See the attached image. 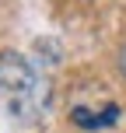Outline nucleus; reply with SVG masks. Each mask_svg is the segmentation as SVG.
I'll return each instance as SVG.
<instances>
[{"label": "nucleus", "instance_id": "f257e3e1", "mask_svg": "<svg viewBox=\"0 0 126 133\" xmlns=\"http://www.w3.org/2000/svg\"><path fill=\"white\" fill-rule=\"evenodd\" d=\"M0 102L21 123H39L46 116V109L53 105V91L35 60L14 49L0 53Z\"/></svg>", "mask_w": 126, "mask_h": 133}, {"label": "nucleus", "instance_id": "f03ea898", "mask_svg": "<svg viewBox=\"0 0 126 133\" xmlns=\"http://www.w3.org/2000/svg\"><path fill=\"white\" fill-rule=\"evenodd\" d=\"M116 119H119V105L116 102H109L102 109H88V105L70 109V123L81 130H105V126H116Z\"/></svg>", "mask_w": 126, "mask_h": 133}, {"label": "nucleus", "instance_id": "7ed1b4c3", "mask_svg": "<svg viewBox=\"0 0 126 133\" xmlns=\"http://www.w3.org/2000/svg\"><path fill=\"white\" fill-rule=\"evenodd\" d=\"M119 74H123V77H126V46L119 49Z\"/></svg>", "mask_w": 126, "mask_h": 133}]
</instances>
